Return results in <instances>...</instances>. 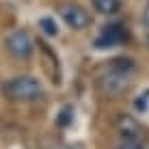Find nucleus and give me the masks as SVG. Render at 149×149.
Here are the masks:
<instances>
[{
    "instance_id": "nucleus-1",
    "label": "nucleus",
    "mask_w": 149,
    "mask_h": 149,
    "mask_svg": "<svg viewBox=\"0 0 149 149\" xmlns=\"http://www.w3.org/2000/svg\"><path fill=\"white\" fill-rule=\"evenodd\" d=\"M134 69H136V65H134L132 58H125V56L112 58V61H108V65L104 67V71L100 74L97 84L102 86V91H104L106 95H117V93H121V91L127 89L130 76L134 74Z\"/></svg>"
},
{
    "instance_id": "nucleus-2",
    "label": "nucleus",
    "mask_w": 149,
    "mask_h": 149,
    "mask_svg": "<svg viewBox=\"0 0 149 149\" xmlns=\"http://www.w3.org/2000/svg\"><path fill=\"white\" fill-rule=\"evenodd\" d=\"M2 93L11 102H37L43 97V84L35 76H13L2 84Z\"/></svg>"
},
{
    "instance_id": "nucleus-3",
    "label": "nucleus",
    "mask_w": 149,
    "mask_h": 149,
    "mask_svg": "<svg viewBox=\"0 0 149 149\" xmlns=\"http://www.w3.org/2000/svg\"><path fill=\"white\" fill-rule=\"evenodd\" d=\"M115 130L119 134L121 143H143L147 136V130L136 117L125 115V112H119L115 117Z\"/></svg>"
},
{
    "instance_id": "nucleus-4",
    "label": "nucleus",
    "mask_w": 149,
    "mask_h": 149,
    "mask_svg": "<svg viewBox=\"0 0 149 149\" xmlns=\"http://www.w3.org/2000/svg\"><path fill=\"white\" fill-rule=\"evenodd\" d=\"M61 19L74 30H84L91 26V13L78 2H61L56 7Z\"/></svg>"
},
{
    "instance_id": "nucleus-5",
    "label": "nucleus",
    "mask_w": 149,
    "mask_h": 149,
    "mask_svg": "<svg viewBox=\"0 0 149 149\" xmlns=\"http://www.w3.org/2000/svg\"><path fill=\"white\" fill-rule=\"evenodd\" d=\"M127 28L125 24L121 22H112V24H106L104 28L100 30V35L95 37V48L97 50H106V48H115V45H121L127 41Z\"/></svg>"
},
{
    "instance_id": "nucleus-6",
    "label": "nucleus",
    "mask_w": 149,
    "mask_h": 149,
    "mask_svg": "<svg viewBox=\"0 0 149 149\" xmlns=\"http://www.w3.org/2000/svg\"><path fill=\"white\" fill-rule=\"evenodd\" d=\"M4 45H7L9 54L15 56V58H19V61L30 58L33 48H35V45H33V39H30V35L26 33V30H13V33L7 37Z\"/></svg>"
},
{
    "instance_id": "nucleus-7",
    "label": "nucleus",
    "mask_w": 149,
    "mask_h": 149,
    "mask_svg": "<svg viewBox=\"0 0 149 149\" xmlns=\"http://www.w3.org/2000/svg\"><path fill=\"white\" fill-rule=\"evenodd\" d=\"M93 9L100 15H115L121 11V2L119 0H91Z\"/></svg>"
},
{
    "instance_id": "nucleus-8",
    "label": "nucleus",
    "mask_w": 149,
    "mask_h": 149,
    "mask_svg": "<svg viewBox=\"0 0 149 149\" xmlns=\"http://www.w3.org/2000/svg\"><path fill=\"white\" fill-rule=\"evenodd\" d=\"M39 28L43 30L45 35H50V37L58 35V26H56V22H54L52 17H41L39 19Z\"/></svg>"
},
{
    "instance_id": "nucleus-9",
    "label": "nucleus",
    "mask_w": 149,
    "mask_h": 149,
    "mask_svg": "<svg viewBox=\"0 0 149 149\" xmlns=\"http://www.w3.org/2000/svg\"><path fill=\"white\" fill-rule=\"evenodd\" d=\"M115 149H145L143 143H119Z\"/></svg>"
},
{
    "instance_id": "nucleus-10",
    "label": "nucleus",
    "mask_w": 149,
    "mask_h": 149,
    "mask_svg": "<svg viewBox=\"0 0 149 149\" xmlns=\"http://www.w3.org/2000/svg\"><path fill=\"white\" fill-rule=\"evenodd\" d=\"M143 26H145V28H149V0H147V2H145V9H143Z\"/></svg>"
},
{
    "instance_id": "nucleus-11",
    "label": "nucleus",
    "mask_w": 149,
    "mask_h": 149,
    "mask_svg": "<svg viewBox=\"0 0 149 149\" xmlns=\"http://www.w3.org/2000/svg\"><path fill=\"white\" fill-rule=\"evenodd\" d=\"M141 97H143V100H136V108L138 110H141V108L145 110L147 108V100H149V91H145V95H141Z\"/></svg>"
},
{
    "instance_id": "nucleus-12",
    "label": "nucleus",
    "mask_w": 149,
    "mask_h": 149,
    "mask_svg": "<svg viewBox=\"0 0 149 149\" xmlns=\"http://www.w3.org/2000/svg\"><path fill=\"white\" fill-rule=\"evenodd\" d=\"M69 112H71L69 108H65L63 112H61V115H63V117H61V119H58V125H65V123L69 121Z\"/></svg>"
}]
</instances>
